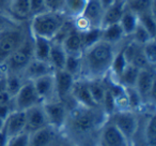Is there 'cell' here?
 I'll return each instance as SVG.
<instances>
[{
	"mask_svg": "<svg viewBox=\"0 0 156 146\" xmlns=\"http://www.w3.org/2000/svg\"><path fill=\"white\" fill-rule=\"evenodd\" d=\"M107 118L101 107L75 104L69 109L61 135L76 146H100V131Z\"/></svg>",
	"mask_w": 156,
	"mask_h": 146,
	"instance_id": "obj_1",
	"label": "cell"
},
{
	"mask_svg": "<svg viewBox=\"0 0 156 146\" xmlns=\"http://www.w3.org/2000/svg\"><path fill=\"white\" fill-rule=\"evenodd\" d=\"M124 43L125 42L120 45H113L101 40L86 48L81 55V79L87 81L105 79L110 71L115 54Z\"/></svg>",
	"mask_w": 156,
	"mask_h": 146,
	"instance_id": "obj_2",
	"label": "cell"
},
{
	"mask_svg": "<svg viewBox=\"0 0 156 146\" xmlns=\"http://www.w3.org/2000/svg\"><path fill=\"white\" fill-rule=\"evenodd\" d=\"M69 20L62 12L43 11L29 20V29L34 37L54 40Z\"/></svg>",
	"mask_w": 156,
	"mask_h": 146,
	"instance_id": "obj_3",
	"label": "cell"
},
{
	"mask_svg": "<svg viewBox=\"0 0 156 146\" xmlns=\"http://www.w3.org/2000/svg\"><path fill=\"white\" fill-rule=\"evenodd\" d=\"M29 32V21L0 32V68L22 45Z\"/></svg>",
	"mask_w": 156,
	"mask_h": 146,
	"instance_id": "obj_4",
	"label": "cell"
},
{
	"mask_svg": "<svg viewBox=\"0 0 156 146\" xmlns=\"http://www.w3.org/2000/svg\"><path fill=\"white\" fill-rule=\"evenodd\" d=\"M33 58V36L31 32H29L22 45L9 57L0 70L5 74L10 73L23 75L25 69Z\"/></svg>",
	"mask_w": 156,
	"mask_h": 146,
	"instance_id": "obj_5",
	"label": "cell"
},
{
	"mask_svg": "<svg viewBox=\"0 0 156 146\" xmlns=\"http://www.w3.org/2000/svg\"><path fill=\"white\" fill-rule=\"evenodd\" d=\"M109 122H111L118 130L124 135L128 143H132L133 139L137 133L140 122V115L134 111H115L108 117Z\"/></svg>",
	"mask_w": 156,
	"mask_h": 146,
	"instance_id": "obj_6",
	"label": "cell"
},
{
	"mask_svg": "<svg viewBox=\"0 0 156 146\" xmlns=\"http://www.w3.org/2000/svg\"><path fill=\"white\" fill-rule=\"evenodd\" d=\"M135 89L138 92L144 103V109H154L155 90V67H147L139 71Z\"/></svg>",
	"mask_w": 156,
	"mask_h": 146,
	"instance_id": "obj_7",
	"label": "cell"
},
{
	"mask_svg": "<svg viewBox=\"0 0 156 146\" xmlns=\"http://www.w3.org/2000/svg\"><path fill=\"white\" fill-rule=\"evenodd\" d=\"M39 104H42V100L31 81H25L18 92L12 98L14 111H26Z\"/></svg>",
	"mask_w": 156,
	"mask_h": 146,
	"instance_id": "obj_8",
	"label": "cell"
},
{
	"mask_svg": "<svg viewBox=\"0 0 156 146\" xmlns=\"http://www.w3.org/2000/svg\"><path fill=\"white\" fill-rule=\"evenodd\" d=\"M44 111L47 117L49 126L54 127L55 129L61 132L65 122H66L67 114L69 111V107L66 103L60 100L50 101V102L43 103Z\"/></svg>",
	"mask_w": 156,
	"mask_h": 146,
	"instance_id": "obj_9",
	"label": "cell"
},
{
	"mask_svg": "<svg viewBox=\"0 0 156 146\" xmlns=\"http://www.w3.org/2000/svg\"><path fill=\"white\" fill-rule=\"evenodd\" d=\"M55 83H56V92L58 100L66 103L67 105H73L76 103L73 100L71 94L76 79L65 70H58L54 72Z\"/></svg>",
	"mask_w": 156,
	"mask_h": 146,
	"instance_id": "obj_10",
	"label": "cell"
},
{
	"mask_svg": "<svg viewBox=\"0 0 156 146\" xmlns=\"http://www.w3.org/2000/svg\"><path fill=\"white\" fill-rule=\"evenodd\" d=\"M61 140L62 135L60 131L47 126L29 134L28 146H59Z\"/></svg>",
	"mask_w": 156,
	"mask_h": 146,
	"instance_id": "obj_11",
	"label": "cell"
},
{
	"mask_svg": "<svg viewBox=\"0 0 156 146\" xmlns=\"http://www.w3.org/2000/svg\"><path fill=\"white\" fill-rule=\"evenodd\" d=\"M100 146H130V144L107 118L100 131Z\"/></svg>",
	"mask_w": 156,
	"mask_h": 146,
	"instance_id": "obj_12",
	"label": "cell"
},
{
	"mask_svg": "<svg viewBox=\"0 0 156 146\" xmlns=\"http://www.w3.org/2000/svg\"><path fill=\"white\" fill-rule=\"evenodd\" d=\"M25 115H26L25 132L29 133V134L40 130V129H43L45 127L49 126L45 111H44L43 103L26 110L25 111Z\"/></svg>",
	"mask_w": 156,
	"mask_h": 146,
	"instance_id": "obj_13",
	"label": "cell"
},
{
	"mask_svg": "<svg viewBox=\"0 0 156 146\" xmlns=\"http://www.w3.org/2000/svg\"><path fill=\"white\" fill-rule=\"evenodd\" d=\"M32 82L37 95L41 98L42 103L58 100L57 92H56V83H55L54 73L46 74L44 77H39V79L34 80Z\"/></svg>",
	"mask_w": 156,
	"mask_h": 146,
	"instance_id": "obj_14",
	"label": "cell"
},
{
	"mask_svg": "<svg viewBox=\"0 0 156 146\" xmlns=\"http://www.w3.org/2000/svg\"><path fill=\"white\" fill-rule=\"evenodd\" d=\"M71 96L73 98V100L78 105H81V107H90V109L98 107V105L95 104V102L92 99L87 80L81 79V77L76 79L73 86V89H72Z\"/></svg>",
	"mask_w": 156,
	"mask_h": 146,
	"instance_id": "obj_15",
	"label": "cell"
},
{
	"mask_svg": "<svg viewBox=\"0 0 156 146\" xmlns=\"http://www.w3.org/2000/svg\"><path fill=\"white\" fill-rule=\"evenodd\" d=\"M123 53L126 58V61L129 65L135 66V67L140 70L147 67H151L147 63V59L144 57V54H143V51H142V45H139V44L130 41L129 38L124 43Z\"/></svg>",
	"mask_w": 156,
	"mask_h": 146,
	"instance_id": "obj_16",
	"label": "cell"
},
{
	"mask_svg": "<svg viewBox=\"0 0 156 146\" xmlns=\"http://www.w3.org/2000/svg\"><path fill=\"white\" fill-rule=\"evenodd\" d=\"M125 8L126 0H115L110 6H108L104 10L101 28H104L109 25L119 24Z\"/></svg>",
	"mask_w": 156,
	"mask_h": 146,
	"instance_id": "obj_17",
	"label": "cell"
},
{
	"mask_svg": "<svg viewBox=\"0 0 156 146\" xmlns=\"http://www.w3.org/2000/svg\"><path fill=\"white\" fill-rule=\"evenodd\" d=\"M54 69H52L49 62L33 58L31 62L25 69L24 73H23V77L25 79V81L32 82L34 80L39 79V77L49 74V73H54Z\"/></svg>",
	"mask_w": 156,
	"mask_h": 146,
	"instance_id": "obj_18",
	"label": "cell"
},
{
	"mask_svg": "<svg viewBox=\"0 0 156 146\" xmlns=\"http://www.w3.org/2000/svg\"><path fill=\"white\" fill-rule=\"evenodd\" d=\"M26 126L25 111H13L5 120V130L10 137L24 132Z\"/></svg>",
	"mask_w": 156,
	"mask_h": 146,
	"instance_id": "obj_19",
	"label": "cell"
},
{
	"mask_svg": "<svg viewBox=\"0 0 156 146\" xmlns=\"http://www.w3.org/2000/svg\"><path fill=\"white\" fill-rule=\"evenodd\" d=\"M104 10L100 0H89L83 16L89 22L92 28H101Z\"/></svg>",
	"mask_w": 156,
	"mask_h": 146,
	"instance_id": "obj_20",
	"label": "cell"
},
{
	"mask_svg": "<svg viewBox=\"0 0 156 146\" xmlns=\"http://www.w3.org/2000/svg\"><path fill=\"white\" fill-rule=\"evenodd\" d=\"M62 45L67 55H83V39H81V32L77 31L73 26L71 31L63 39Z\"/></svg>",
	"mask_w": 156,
	"mask_h": 146,
	"instance_id": "obj_21",
	"label": "cell"
},
{
	"mask_svg": "<svg viewBox=\"0 0 156 146\" xmlns=\"http://www.w3.org/2000/svg\"><path fill=\"white\" fill-rule=\"evenodd\" d=\"M127 38L125 37L122 27L120 24H113L102 28V37L101 40L113 45H120L126 41Z\"/></svg>",
	"mask_w": 156,
	"mask_h": 146,
	"instance_id": "obj_22",
	"label": "cell"
},
{
	"mask_svg": "<svg viewBox=\"0 0 156 146\" xmlns=\"http://www.w3.org/2000/svg\"><path fill=\"white\" fill-rule=\"evenodd\" d=\"M66 56L67 54L64 48H63L62 43L51 41V48H50L48 62L50 63L54 71L63 70L65 65V60H66Z\"/></svg>",
	"mask_w": 156,
	"mask_h": 146,
	"instance_id": "obj_23",
	"label": "cell"
},
{
	"mask_svg": "<svg viewBox=\"0 0 156 146\" xmlns=\"http://www.w3.org/2000/svg\"><path fill=\"white\" fill-rule=\"evenodd\" d=\"M10 14L18 22H28L31 18V10L29 0H12Z\"/></svg>",
	"mask_w": 156,
	"mask_h": 146,
	"instance_id": "obj_24",
	"label": "cell"
},
{
	"mask_svg": "<svg viewBox=\"0 0 156 146\" xmlns=\"http://www.w3.org/2000/svg\"><path fill=\"white\" fill-rule=\"evenodd\" d=\"M89 0H64L62 7V13L69 20L83 15Z\"/></svg>",
	"mask_w": 156,
	"mask_h": 146,
	"instance_id": "obj_25",
	"label": "cell"
},
{
	"mask_svg": "<svg viewBox=\"0 0 156 146\" xmlns=\"http://www.w3.org/2000/svg\"><path fill=\"white\" fill-rule=\"evenodd\" d=\"M50 48H51V40L33 36V56H34V59L48 62Z\"/></svg>",
	"mask_w": 156,
	"mask_h": 146,
	"instance_id": "obj_26",
	"label": "cell"
},
{
	"mask_svg": "<svg viewBox=\"0 0 156 146\" xmlns=\"http://www.w3.org/2000/svg\"><path fill=\"white\" fill-rule=\"evenodd\" d=\"M119 24L122 27V30H123L125 37L129 38L132 36V33L134 32V30L136 29L137 25H138V16L132 10H129L128 8H125Z\"/></svg>",
	"mask_w": 156,
	"mask_h": 146,
	"instance_id": "obj_27",
	"label": "cell"
},
{
	"mask_svg": "<svg viewBox=\"0 0 156 146\" xmlns=\"http://www.w3.org/2000/svg\"><path fill=\"white\" fill-rule=\"evenodd\" d=\"M88 85H89V89L90 92H91L93 101L95 102V104L98 107H101L107 92V86H106L105 79L88 81Z\"/></svg>",
	"mask_w": 156,
	"mask_h": 146,
	"instance_id": "obj_28",
	"label": "cell"
},
{
	"mask_svg": "<svg viewBox=\"0 0 156 146\" xmlns=\"http://www.w3.org/2000/svg\"><path fill=\"white\" fill-rule=\"evenodd\" d=\"M139 71H140V69H138L135 66H132L128 63L125 69H124V71L122 72V74L120 75L119 80H118V83L121 86H123L124 88L135 87L137 79H138Z\"/></svg>",
	"mask_w": 156,
	"mask_h": 146,
	"instance_id": "obj_29",
	"label": "cell"
},
{
	"mask_svg": "<svg viewBox=\"0 0 156 146\" xmlns=\"http://www.w3.org/2000/svg\"><path fill=\"white\" fill-rule=\"evenodd\" d=\"M138 16V23L145 28L153 38L156 36V18H155V9L147 10V11L141 12L137 14Z\"/></svg>",
	"mask_w": 156,
	"mask_h": 146,
	"instance_id": "obj_30",
	"label": "cell"
},
{
	"mask_svg": "<svg viewBox=\"0 0 156 146\" xmlns=\"http://www.w3.org/2000/svg\"><path fill=\"white\" fill-rule=\"evenodd\" d=\"M5 92L11 98H13L17 94L18 90L23 86V84L25 83V79L23 77V75L10 74V73H8V74L5 73Z\"/></svg>",
	"mask_w": 156,
	"mask_h": 146,
	"instance_id": "obj_31",
	"label": "cell"
},
{
	"mask_svg": "<svg viewBox=\"0 0 156 146\" xmlns=\"http://www.w3.org/2000/svg\"><path fill=\"white\" fill-rule=\"evenodd\" d=\"M81 55H67L63 70L69 72L75 79H79L81 74Z\"/></svg>",
	"mask_w": 156,
	"mask_h": 146,
	"instance_id": "obj_32",
	"label": "cell"
},
{
	"mask_svg": "<svg viewBox=\"0 0 156 146\" xmlns=\"http://www.w3.org/2000/svg\"><path fill=\"white\" fill-rule=\"evenodd\" d=\"M126 8L136 14L155 9V0H126Z\"/></svg>",
	"mask_w": 156,
	"mask_h": 146,
	"instance_id": "obj_33",
	"label": "cell"
},
{
	"mask_svg": "<svg viewBox=\"0 0 156 146\" xmlns=\"http://www.w3.org/2000/svg\"><path fill=\"white\" fill-rule=\"evenodd\" d=\"M101 37H102V28H90L85 32H81L83 51L95 44L96 42L101 41Z\"/></svg>",
	"mask_w": 156,
	"mask_h": 146,
	"instance_id": "obj_34",
	"label": "cell"
},
{
	"mask_svg": "<svg viewBox=\"0 0 156 146\" xmlns=\"http://www.w3.org/2000/svg\"><path fill=\"white\" fill-rule=\"evenodd\" d=\"M152 39H155V38L152 37L149 33V31L145 28H143L139 23H138V25H137L136 29L134 30V32H133L132 36L129 37L130 41L135 42V43L139 44V45H143V44H145L147 42H149L150 40H152Z\"/></svg>",
	"mask_w": 156,
	"mask_h": 146,
	"instance_id": "obj_35",
	"label": "cell"
},
{
	"mask_svg": "<svg viewBox=\"0 0 156 146\" xmlns=\"http://www.w3.org/2000/svg\"><path fill=\"white\" fill-rule=\"evenodd\" d=\"M142 51L147 63L151 67H155L156 65V42L155 39L150 40L142 45Z\"/></svg>",
	"mask_w": 156,
	"mask_h": 146,
	"instance_id": "obj_36",
	"label": "cell"
},
{
	"mask_svg": "<svg viewBox=\"0 0 156 146\" xmlns=\"http://www.w3.org/2000/svg\"><path fill=\"white\" fill-rule=\"evenodd\" d=\"M29 142V133L22 132L20 134H16L9 139L7 146H28Z\"/></svg>",
	"mask_w": 156,
	"mask_h": 146,
	"instance_id": "obj_37",
	"label": "cell"
},
{
	"mask_svg": "<svg viewBox=\"0 0 156 146\" xmlns=\"http://www.w3.org/2000/svg\"><path fill=\"white\" fill-rule=\"evenodd\" d=\"M20 23H24V22H18V21H16L15 18H13L12 16L0 13V32L8 28L16 26V25L20 24Z\"/></svg>",
	"mask_w": 156,
	"mask_h": 146,
	"instance_id": "obj_38",
	"label": "cell"
},
{
	"mask_svg": "<svg viewBox=\"0 0 156 146\" xmlns=\"http://www.w3.org/2000/svg\"><path fill=\"white\" fill-rule=\"evenodd\" d=\"M64 0H44L45 11L51 12H61L62 11Z\"/></svg>",
	"mask_w": 156,
	"mask_h": 146,
	"instance_id": "obj_39",
	"label": "cell"
},
{
	"mask_svg": "<svg viewBox=\"0 0 156 146\" xmlns=\"http://www.w3.org/2000/svg\"><path fill=\"white\" fill-rule=\"evenodd\" d=\"M30 2V10H31V17L35 14H39L41 12L45 11L44 7V0H29Z\"/></svg>",
	"mask_w": 156,
	"mask_h": 146,
	"instance_id": "obj_40",
	"label": "cell"
},
{
	"mask_svg": "<svg viewBox=\"0 0 156 146\" xmlns=\"http://www.w3.org/2000/svg\"><path fill=\"white\" fill-rule=\"evenodd\" d=\"M13 111L14 110H13V105H12V99L9 102L0 103V118L1 119L5 120Z\"/></svg>",
	"mask_w": 156,
	"mask_h": 146,
	"instance_id": "obj_41",
	"label": "cell"
},
{
	"mask_svg": "<svg viewBox=\"0 0 156 146\" xmlns=\"http://www.w3.org/2000/svg\"><path fill=\"white\" fill-rule=\"evenodd\" d=\"M12 0H0V13L10 15V7H11Z\"/></svg>",
	"mask_w": 156,
	"mask_h": 146,
	"instance_id": "obj_42",
	"label": "cell"
},
{
	"mask_svg": "<svg viewBox=\"0 0 156 146\" xmlns=\"http://www.w3.org/2000/svg\"><path fill=\"white\" fill-rule=\"evenodd\" d=\"M10 137L8 135V133L5 132V130L0 131V146H7L8 145V142H9Z\"/></svg>",
	"mask_w": 156,
	"mask_h": 146,
	"instance_id": "obj_43",
	"label": "cell"
},
{
	"mask_svg": "<svg viewBox=\"0 0 156 146\" xmlns=\"http://www.w3.org/2000/svg\"><path fill=\"white\" fill-rule=\"evenodd\" d=\"M59 146H76V145H74L73 143H71V142H69L67 140H65V139H63V137H62V140H61Z\"/></svg>",
	"mask_w": 156,
	"mask_h": 146,
	"instance_id": "obj_44",
	"label": "cell"
},
{
	"mask_svg": "<svg viewBox=\"0 0 156 146\" xmlns=\"http://www.w3.org/2000/svg\"><path fill=\"white\" fill-rule=\"evenodd\" d=\"M100 1H101V3H102L103 7H104V9H106V8L108 7V6H110L115 0H100Z\"/></svg>",
	"mask_w": 156,
	"mask_h": 146,
	"instance_id": "obj_45",
	"label": "cell"
},
{
	"mask_svg": "<svg viewBox=\"0 0 156 146\" xmlns=\"http://www.w3.org/2000/svg\"><path fill=\"white\" fill-rule=\"evenodd\" d=\"M3 128H5V120L0 118V131L3 130Z\"/></svg>",
	"mask_w": 156,
	"mask_h": 146,
	"instance_id": "obj_46",
	"label": "cell"
},
{
	"mask_svg": "<svg viewBox=\"0 0 156 146\" xmlns=\"http://www.w3.org/2000/svg\"><path fill=\"white\" fill-rule=\"evenodd\" d=\"M130 146H132V145H130Z\"/></svg>",
	"mask_w": 156,
	"mask_h": 146,
	"instance_id": "obj_47",
	"label": "cell"
}]
</instances>
